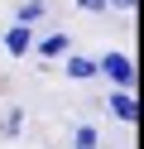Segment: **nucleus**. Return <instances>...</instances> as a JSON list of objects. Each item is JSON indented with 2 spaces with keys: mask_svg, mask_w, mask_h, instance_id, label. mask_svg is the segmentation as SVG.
<instances>
[{
  "mask_svg": "<svg viewBox=\"0 0 144 149\" xmlns=\"http://www.w3.org/2000/svg\"><path fill=\"white\" fill-rule=\"evenodd\" d=\"M96 72H106L115 87H130V82H134V63L125 58V53H106V58L96 63Z\"/></svg>",
  "mask_w": 144,
  "mask_h": 149,
  "instance_id": "f257e3e1",
  "label": "nucleus"
},
{
  "mask_svg": "<svg viewBox=\"0 0 144 149\" xmlns=\"http://www.w3.org/2000/svg\"><path fill=\"white\" fill-rule=\"evenodd\" d=\"M5 48L15 53V58H24V53L34 48V24H15V29L5 34Z\"/></svg>",
  "mask_w": 144,
  "mask_h": 149,
  "instance_id": "f03ea898",
  "label": "nucleus"
},
{
  "mask_svg": "<svg viewBox=\"0 0 144 149\" xmlns=\"http://www.w3.org/2000/svg\"><path fill=\"white\" fill-rule=\"evenodd\" d=\"M111 111H115V120H125V125H130V120H139V106H134V96H130L125 87L111 96Z\"/></svg>",
  "mask_w": 144,
  "mask_h": 149,
  "instance_id": "7ed1b4c3",
  "label": "nucleus"
},
{
  "mask_svg": "<svg viewBox=\"0 0 144 149\" xmlns=\"http://www.w3.org/2000/svg\"><path fill=\"white\" fill-rule=\"evenodd\" d=\"M38 53H43V58H63V53H67V34H48V39H38Z\"/></svg>",
  "mask_w": 144,
  "mask_h": 149,
  "instance_id": "20e7f679",
  "label": "nucleus"
},
{
  "mask_svg": "<svg viewBox=\"0 0 144 149\" xmlns=\"http://www.w3.org/2000/svg\"><path fill=\"white\" fill-rule=\"evenodd\" d=\"M67 77H72V82L96 77V63H91V58H67Z\"/></svg>",
  "mask_w": 144,
  "mask_h": 149,
  "instance_id": "39448f33",
  "label": "nucleus"
},
{
  "mask_svg": "<svg viewBox=\"0 0 144 149\" xmlns=\"http://www.w3.org/2000/svg\"><path fill=\"white\" fill-rule=\"evenodd\" d=\"M34 19H43V0H24L19 5V24H34Z\"/></svg>",
  "mask_w": 144,
  "mask_h": 149,
  "instance_id": "423d86ee",
  "label": "nucleus"
},
{
  "mask_svg": "<svg viewBox=\"0 0 144 149\" xmlns=\"http://www.w3.org/2000/svg\"><path fill=\"white\" fill-rule=\"evenodd\" d=\"M77 149H96V130H91V125L77 130Z\"/></svg>",
  "mask_w": 144,
  "mask_h": 149,
  "instance_id": "0eeeda50",
  "label": "nucleus"
},
{
  "mask_svg": "<svg viewBox=\"0 0 144 149\" xmlns=\"http://www.w3.org/2000/svg\"><path fill=\"white\" fill-rule=\"evenodd\" d=\"M19 116H24V111H10V116H5V125H0V130H5V135H19V125H24Z\"/></svg>",
  "mask_w": 144,
  "mask_h": 149,
  "instance_id": "6e6552de",
  "label": "nucleus"
},
{
  "mask_svg": "<svg viewBox=\"0 0 144 149\" xmlns=\"http://www.w3.org/2000/svg\"><path fill=\"white\" fill-rule=\"evenodd\" d=\"M77 5H82V10H91V15H96V10H106V5H111V0H77Z\"/></svg>",
  "mask_w": 144,
  "mask_h": 149,
  "instance_id": "1a4fd4ad",
  "label": "nucleus"
},
{
  "mask_svg": "<svg viewBox=\"0 0 144 149\" xmlns=\"http://www.w3.org/2000/svg\"><path fill=\"white\" fill-rule=\"evenodd\" d=\"M111 5H115V10H134V0H111Z\"/></svg>",
  "mask_w": 144,
  "mask_h": 149,
  "instance_id": "9d476101",
  "label": "nucleus"
}]
</instances>
